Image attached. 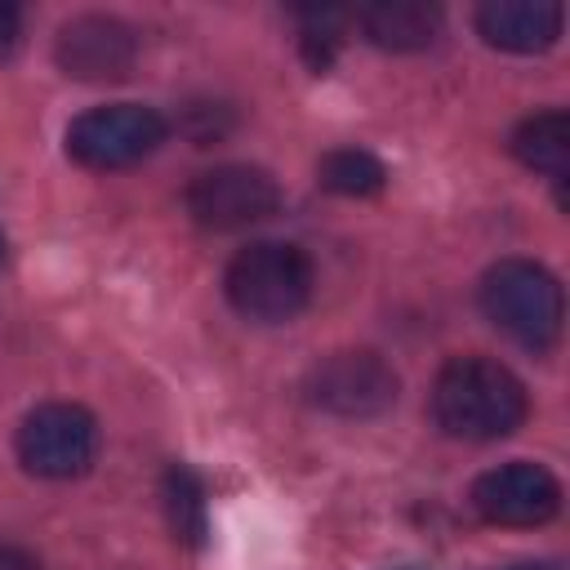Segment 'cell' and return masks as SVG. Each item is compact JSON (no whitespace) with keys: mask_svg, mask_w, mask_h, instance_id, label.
<instances>
[{"mask_svg":"<svg viewBox=\"0 0 570 570\" xmlns=\"http://www.w3.org/2000/svg\"><path fill=\"white\" fill-rule=\"evenodd\" d=\"M432 419L459 441H499L525 419L521 379L490 356H450L432 383Z\"/></svg>","mask_w":570,"mask_h":570,"instance_id":"obj_1","label":"cell"},{"mask_svg":"<svg viewBox=\"0 0 570 570\" xmlns=\"http://www.w3.org/2000/svg\"><path fill=\"white\" fill-rule=\"evenodd\" d=\"M223 289H227V303L245 321L281 325V321H294L307 307V298H312V263H307V254L298 245L254 240L227 263Z\"/></svg>","mask_w":570,"mask_h":570,"instance_id":"obj_2","label":"cell"},{"mask_svg":"<svg viewBox=\"0 0 570 570\" xmlns=\"http://www.w3.org/2000/svg\"><path fill=\"white\" fill-rule=\"evenodd\" d=\"M481 312L521 347H552L561 338L566 298L548 267L530 258H503L481 276Z\"/></svg>","mask_w":570,"mask_h":570,"instance_id":"obj_3","label":"cell"},{"mask_svg":"<svg viewBox=\"0 0 570 570\" xmlns=\"http://www.w3.org/2000/svg\"><path fill=\"white\" fill-rule=\"evenodd\" d=\"M94 454H98V423L85 405L49 401L36 405L18 428V459L31 476L71 481L89 472Z\"/></svg>","mask_w":570,"mask_h":570,"instance_id":"obj_4","label":"cell"},{"mask_svg":"<svg viewBox=\"0 0 570 570\" xmlns=\"http://www.w3.org/2000/svg\"><path fill=\"white\" fill-rule=\"evenodd\" d=\"M165 142V120L138 102H107L67 125V156L85 169H125Z\"/></svg>","mask_w":570,"mask_h":570,"instance_id":"obj_5","label":"cell"},{"mask_svg":"<svg viewBox=\"0 0 570 570\" xmlns=\"http://www.w3.org/2000/svg\"><path fill=\"white\" fill-rule=\"evenodd\" d=\"M187 209L209 232H236L272 218L281 209V187L258 165H218L191 178Z\"/></svg>","mask_w":570,"mask_h":570,"instance_id":"obj_6","label":"cell"},{"mask_svg":"<svg viewBox=\"0 0 570 570\" xmlns=\"http://www.w3.org/2000/svg\"><path fill=\"white\" fill-rule=\"evenodd\" d=\"M307 401L343 419H365L396 401V374L379 352H330L307 374Z\"/></svg>","mask_w":570,"mask_h":570,"instance_id":"obj_7","label":"cell"},{"mask_svg":"<svg viewBox=\"0 0 570 570\" xmlns=\"http://www.w3.org/2000/svg\"><path fill=\"white\" fill-rule=\"evenodd\" d=\"M472 508L490 525H543L561 508V485L543 463L512 459L476 476Z\"/></svg>","mask_w":570,"mask_h":570,"instance_id":"obj_8","label":"cell"},{"mask_svg":"<svg viewBox=\"0 0 570 570\" xmlns=\"http://www.w3.org/2000/svg\"><path fill=\"white\" fill-rule=\"evenodd\" d=\"M53 58L76 80H120L138 58V40L120 18L80 13L58 31Z\"/></svg>","mask_w":570,"mask_h":570,"instance_id":"obj_9","label":"cell"},{"mask_svg":"<svg viewBox=\"0 0 570 570\" xmlns=\"http://www.w3.org/2000/svg\"><path fill=\"white\" fill-rule=\"evenodd\" d=\"M561 22H566L561 4H543V0H490L476 9V31L485 36V45L508 53H539L557 45Z\"/></svg>","mask_w":570,"mask_h":570,"instance_id":"obj_10","label":"cell"},{"mask_svg":"<svg viewBox=\"0 0 570 570\" xmlns=\"http://www.w3.org/2000/svg\"><path fill=\"white\" fill-rule=\"evenodd\" d=\"M356 22L370 45L392 49V53L428 49L441 36V9L423 0H379V4H365Z\"/></svg>","mask_w":570,"mask_h":570,"instance_id":"obj_11","label":"cell"},{"mask_svg":"<svg viewBox=\"0 0 570 570\" xmlns=\"http://www.w3.org/2000/svg\"><path fill=\"white\" fill-rule=\"evenodd\" d=\"M512 156L525 169H539L548 178H566V169H570V116L566 111L525 116L512 134Z\"/></svg>","mask_w":570,"mask_h":570,"instance_id":"obj_12","label":"cell"},{"mask_svg":"<svg viewBox=\"0 0 570 570\" xmlns=\"http://www.w3.org/2000/svg\"><path fill=\"white\" fill-rule=\"evenodd\" d=\"M316 178L325 191H338V196H374L387 178V169L361 151V147H338V151H325L321 165H316Z\"/></svg>","mask_w":570,"mask_h":570,"instance_id":"obj_13","label":"cell"},{"mask_svg":"<svg viewBox=\"0 0 570 570\" xmlns=\"http://www.w3.org/2000/svg\"><path fill=\"white\" fill-rule=\"evenodd\" d=\"M165 508H169V525L178 539L200 543L205 534V490L187 468H169L165 476Z\"/></svg>","mask_w":570,"mask_h":570,"instance_id":"obj_14","label":"cell"},{"mask_svg":"<svg viewBox=\"0 0 570 570\" xmlns=\"http://www.w3.org/2000/svg\"><path fill=\"white\" fill-rule=\"evenodd\" d=\"M22 40V13L13 4H0V58H9Z\"/></svg>","mask_w":570,"mask_h":570,"instance_id":"obj_15","label":"cell"},{"mask_svg":"<svg viewBox=\"0 0 570 570\" xmlns=\"http://www.w3.org/2000/svg\"><path fill=\"white\" fill-rule=\"evenodd\" d=\"M0 570H40V561L13 543H0Z\"/></svg>","mask_w":570,"mask_h":570,"instance_id":"obj_16","label":"cell"},{"mask_svg":"<svg viewBox=\"0 0 570 570\" xmlns=\"http://www.w3.org/2000/svg\"><path fill=\"white\" fill-rule=\"evenodd\" d=\"M517 570H552V566H517Z\"/></svg>","mask_w":570,"mask_h":570,"instance_id":"obj_17","label":"cell"},{"mask_svg":"<svg viewBox=\"0 0 570 570\" xmlns=\"http://www.w3.org/2000/svg\"><path fill=\"white\" fill-rule=\"evenodd\" d=\"M0 258H4V232H0Z\"/></svg>","mask_w":570,"mask_h":570,"instance_id":"obj_18","label":"cell"}]
</instances>
